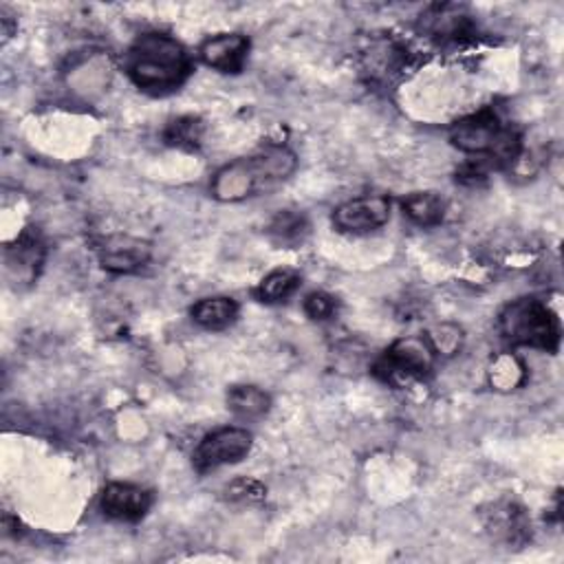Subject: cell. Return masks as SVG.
<instances>
[{"instance_id": "12", "label": "cell", "mask_w": 564, "mask_h": 564, "mask_svg": "<svg viewBox=\"0 0 564 564\" xmlns=\"http://www.w3.org/2000/svg\"><path fill=\"white\" fill-rule=\"evenodd\" d=\"M486 527L494 538L507 544H520L531 534V523L527 520L523 507H518L516 503L492 505V512H488L486 516Z\"/></svg>"}, {"instance_id": "8", "label": "cell", "mask_w": 564, "mask_h": 564, "mask_svg": "<svg viewBox=\"0 0 564 564\" xmlns=\"http://www.w3.org/2000/svg\"><path fill=\"white\" fill-rule=\"evenodd\" d=\"M152 503H155L152 492H148L139 486L111 483V486H107L100 505L109 518L137 523L150 512Z\"/></svg>"}, {"instance_id": "13", "label": "cell", "mask_w": 564, "mask_h": 564, "mask_svg": "<svg viewBox=\"0 0 564 564\" xmlns=\"http://www.w3.org/2000/svg\"><path fill=\"white\" fill-rule=\"evenodd\" d=\"M191 316L199 327L208 331H221L234 324V320L238 318V303L225 296L206 298L191 309Z\"/></svg>"}, {"instance_id": "6", "label": "cell", "mask_w": 564, "mask_h": 564, "mask_svg": "<svg viewBox=\"0 0 564 564\" xmlns=\"http://www.w3.org/2000/svg\"><path fill=\"white\" fill-rule=\"evenodd\" d=\"M254 437L245 428H221L210 432L195 450L193 463L197 473L206 475L217 467L234 465L243 461L252 450Z\"/></svg>"}, {"instance_id": "22", "label": "cell", "mask_w": 564, "mask_h": 564, "mask_svg": "<svg viewBox=\"0 0 564 564\" xmlns=\"http://www.w3.org/2000/svg\"><path fill=\"white\" fill-rule=\"evenodd\" d=\"M228 496L232 501H247V503H254V501H262L265 499V488L258 483V481H252V479H241L236 483H232L228 488Z\"/></svg>"}, {"instance_id": "18", "label": "cell", "mask_w": 564, "mask_h": 564, "mask_svg": "<svg viewBox=\"0 0 564 564\" xmlns=\"http://www.w3.org/2000/svg\"><path fill=\"white\" fill-rule=\"evenodd\" d=\"M525 378H527V368L514 353L499 355L490 368V382L501 393L520 389Z\"/></svg>"}, {"instance_id": "16", "label": "cell", "mask_w": 564, "mask_h": 564, "mask_svg": "<svg viewBox=\"0 0 564 564\" xmlns=\"http://www.w3.org/2000/svg\"><path fill=\"white\" fill-rule=\"evenodd\" d=\"M404 214L421 225V228H434L445 217V201L437 193H413L402 201Z\"/></svg>"}, {"instance_id": "20", "label": "cell", "mask_w": 564, "mask_h": 564, "mask_svg": "<svg viewBox=\"0 0 564 564\" xmlns=\"http://www.w3.org/2000/svg\"><path fill=\"white\" fill-rule=\"evenodd\" d=\"M426 340L428 344L432 346L434 355H443V357H450V355H456L463 346V329L456 327V324H437L434 329H430L426 333Z\"/></svg>"}, {"instance_id": "1", "label": "cell", "mask_w": 564, "mask_h": 564, "mask_svg": "<svg viewBox=\"0 0 564 564\" xmlns=\"http://www.w3.org/2000/svg\"><path fill=\"white\" fill-rule=\"evenodd\" d=\"M126 71L137 88L152 96H165L191 77L193 60L172 36L144 34L126 53Z\"/></svg>"}, {"instance_id": "4", "label": "cell", "mask_w": 564, "mask_h": 564, "mask_svg": "<svg viewBox=\"0 0 564 564\" xmlns=\"http://www.w3.org/2000/svg\"><path fill=\"white\" fill-rule=\"evenodd\" d=\"M499 329L512 346H529L547 353H555L562 340L557 316L536 298H520L507 305L499 316Z\"/></svg>"}, {"instance_id": "2", "label": "cell", "mask_w": 564, "mask_h": 564, "mask_svg": "<svg viewBox=\"0 0 564 564\" xmlns=\"http://www.w3.org/2000/svg\"><path fill=\"white\" fill-rule=\"evenodd\" d=\"M298 159L285 146H267L254 157L236 159L221 168L212 181V195L219 201H243L256 193H267L296 172Z\"/></svg>"}, {"instance_id": "3", "label": "cell", "mask_w": 564, "mask_h": 564, "mask_svg": "<svg viewBox=\"0 0 564 564\" xmlns=\"http://www.w3.org/2000/svg\"><path fill=\"white\" fill-rule=\"evenodd\" d=\"M450 142L465 155H475L490 168L512 165L523 152V137L505 126L492 109H483L452 124Z\"/></svg>"}, {"instance_id": "15", "label": "cell", "mask_w": 564, "mask_h": 564, "mask_svg": "<svg viewBox=\"0 0 564 564\" xmlns=\"http://www.w3.org/2000/svg\"><path fill=\"white\" fill-rule=\"evenodd\" d=\"M228 408L238 419H260L271 408V397L258 387H232L228 391Z\"/></svg>"}, {"instance_id": "9", "label": "cell", "mask_w": 564, "mask_h": 564, "mask_svg": "<svg viewBox=\"0 0 564 564\" xmlns=\"http://www.w3.org/2000/svg\"><path fill=\"white\" fill-rule=\"evenodd\" d=\"M199 56L208 66L221 73H241L249 56V40L243 34H221L208 38L201 45Z\"/></svg>"}, {"instance_id": "7", "label": "cell", "mask_w": 564, "mask_h": 564, "mask_svg": "<svg viewBox=\"0 0 564 564\" xmlns=\"http://www.w3.org/2000/svg\"><path fill=\"white\" fill-rule=\"evenodd\" d=\"M391 219V199L384 195H368L351 199L335 208L333 225L346 234H366L375 232L389 223Z\"/></svg>"}, {"instance_id": "11", "label": "cell", "mask_w": 564, "mask_h": 564, "mask_svg": "<svg viewBox=\"0 0 564 564\" xmlns=\"http://www.w3.org/2000/svg\"><path fill=\"white\" fill-rule=\"evenodd\" d=\"M421 29L439 40H463L473 34V16L458 5H432L421 16Z\"/></svg>"}, {"instance_id": "5", "label": "cell", "mask_w": 564, "mask_h": 564, "mask_svg": "<svg viewBox=\"0 0 564 564\" xmlns=\"http://www.w3.org/2000/svg\"><path fill=\"white\" fill-rule=\"evenodd\" d=\"M434 351L424 338L397 340L375 364V375L391 387H404L415 380H424L434 366Z\"/></svg>"}, {"instance_id": "19", "label": "cell", "mask_w": 564, "mask_h": 564, "mask_svg": "<svg viewBox=\"0 0 564 564\" xmlns=\"http://www.w3.org/2000/svg\"><path fill=\"white\" fill-rule=\"evenodd\" d=\"M168 146H176L183 150H197L204 139V124L199 118H179L172 120L163 133Z\"/></svg>"}, {"instance_id": "14", "label": "cell", "mask_w": 564, "mask_h": 564, "mask_svg": "<svg viewBox=\"0 0 564 564\" xmlns=\"http://www.w3.org/2000/svg\"><path fill=\"white\" fill-rule=\"evenodd\" d=\"M267 236L280 247L294 249L303 245L305 238L309 236V221L301 212H292V210L278 212L267 225Z\"/></svg>"}, {"instance_id": "21", "label": "cell", "mask_w": 564, "mask_h": 564, "mask_svg": "<svg viewBox=\"0 0 564 564\" xmlns=\"http://www.w3.org/2000/svg\"><path fill=\"white\" fill-rule=\"evenodd\" d=\"M335 311H338V301L327 292H314L305 301V314L311 320H320V322L329 320L335 316Z\"/></svg>"}, {"instance_id": "17", "label": "cell", "mask_w": 564, "mask_h": 564, "mask_svg": "<svg viewBox=\"0 0 564 564\" xmlns=\"http://www.w3.org/2000/svg\"><path fill=\"white\" fill-rule=\"evenodd\" d=\"M301 287V273L294 269H275L262 278V282L256 290V296L260 303L273 305L285 303L292 298Z\"/></svg>"}, {"instance_id": "10", "label": "cell", "mask_w": 564, "mask_h": 564, "mask_svg": "<svg viewBox=\"0 0 564 564\" xmlns=\"http://www.w3.org/2000/svg\"><path fill=\"white\" fill-rule=\"evenodd\" d=\"M150 260V245L128 236L107 238L100 249V262L111 273H133Z\"/></svg>"}]
</instances>
